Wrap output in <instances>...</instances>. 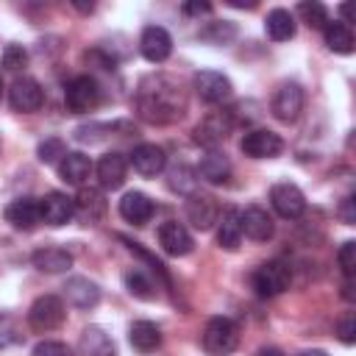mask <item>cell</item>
I'll return each instance as SVG.
<instances>
[{
    "label": "cell",
    "instance_id": "f6af8a7d",
    "mask_svg": "<svg viewBox=\"0 0 356 356\" xmlns=\"http://www.w3.org/2000/svg\"><path fill=\"white\" fill-rule=\"evenodd\" d=\"M256 356H284V350H278V348H261Z\"/></svg>",
    "mask_w": 356,
    "mask_h": 356
},
{
    "label": "cell",
    "instance_id": "4fadbf2b",
    "mask_svg": "<svg viewBox=\"0 0 356 356\" xmlns=\"http://www.w3.org/2000/svg\"><path fill=\"white\" fill-rule=\"evenodd\" d=\"M186 220L197 228V231H209L217 225L220 220V206L211 195H200V192H192L186 197Z\"/></svg>",
    "mask_w": 356,
    "mask_h": 356
},
{
    "label": "cell",
    "instance_id": "7bdbcfd3",
    "mask_svg": "<svg viewBox=\"0 0 356 356\" xmlns=\"http://www.w3.org/2000/svg\"><path fill=\"white\" fill-rule=\"evenodd\" d=\"M342 298H345V300H353V278H348V281L342 284Z\"/></svg>",
    "mask_w": 356,
    "mask_h": 356
},
{
    "label": "cell",
    "instance_id": "ab89813d",
    "mask_svg": "<svg viewBox=\"0 0 356 356\" xmlns=\"http://www.w3.org/2000/svg\"><path fill=\"white\" fill-rule=\"evenodd\" d=\"M14 342H19V334H17L14 323L11 320H0V348H8Z\"/></svg>",
    "mask_w": 356,
    "mask_h": 356
},
{
    "label": "cell",
    "instance_id": "8d00e7d4",
    "mask_svg": "<svg viewBox=\"0 0 356 356\" xmlns=\"http://www.w3.org/2000/svg\"><path fill=\"white\" fill-rule=\"evenodd\" d=\"M337 261H339L345 278H353V273H356V242H353V239L342 242V248H339V253H337Z\"/></svg>",
    "mask_w": 356,
    "mask_h": 356
},
{
    "label": "cell",
    "instance_id": "f1b7e54d",
    "mask_svg": "<svg viewBox=\"0 0 356 356\" xmlns=\"http://www.w3.org/2000/svg\"><path fill=\"white\" fill-rule=\"evenodd\" d=\"M295 17H292V11H286V8H273L270 14H267V19H264V31H267V36L273 39V42H286V39H292L295 36Z\"/></svg>",
    "mask_w": 356,
    "mask_h": 356
},
{
    "label": "cell",
    "instance_id": "4316f807",
    "mask_svg": "<svg viewBox=\"0 0 356 356\" xmlns=\"http://www.w3.org/2000/svg\"><path fill=\"white\" fill-rule=\"evenodd\" d=\"M31 261H33V267L42 270V273H64V270L72 267V253L64 250V248L50 245V248H39V250H33Z\"/></svg>",
    "mask_w": 356,
    "mask_h": 356
},
{
    "label": "cell",
    "instance_id": "f546056e",
    "mask_svg": "<svg viewBox=\"0 0 356 356\" xmlns=\"http://www.w3.org/2000/svg\"><path fill=\"white\" fill-rule=\"evenodd\" d=\"M323 39H325L328 50L342 53V56L353 53V44H356L350 25H342V22H325V28H323Z\"/></svg>",
    "mask_w": 356,
    "mask_h": 356
},
{
    "label": "cell",
    "instance_id": "7a4b0ae2",
    "mask_svg": "<svg viewBox=\"0 0 356 356\" xmlns=\"http://www.w3.org/2000/svg\"><path fill=\"white\" fill-rule=\"evenodd\" d=\"M200 342L209 356H231L239 345V325L231 317H211L203 328Z\"/></svg>",
    "mask_w": 356,
    "mask_h": 356
},
{
    "label": "cell",
    "instance_id": "60d3db41",
    "mask_svg": "<svg viewBox=\"0 0 356 356\" xmlns=\"http://www.w3.org/2000/svg\"><path fill=\"white\" fill-rule=\"evenodd\" d=\"M181 11L189 14V17H200V14H209L211 11V3H184Z\"/></svg>",
    "mask_w": 356,
    "mask_h": 356
},
{
    "label": "cell",
    "instance_id": "52a82bcc",
    "mask_svg": "<svg viewBox=\"0 0 356 356\" xmlns=\"http://www.w3.org/2000/svg\"><path fill=\"white\" fill-rule=\"evenodd\" d=\"M303 89H300V83H295V81H286V83H281L278 89H275V95H273V103H270V111H273V117L278 120V122H295L298 117H300V111H303Z\"/></svg>",
    "mask_w": 356,
    "mask_h": 356
},
{
    "label": "cell",
    "instance_id": "30bf717a",
    "mask_svg": "<svg viewBox=\"0 0 356 356\" xmlns=\"http://www.w3.org/2000/svg\"><path fill=\"white\" fill-rule=\"evenodd\" d=\"M8 103L14 111H22V114H31V111H39L42 103H44V92L39 86L36 78H14V83L8 86Z\"/></svg>",
    "mask_w": 356,
    "mask_h": 356
},
{
    "label": "cell",
    "instance_id": "603a6c76",
    "mask_svg": "<svg viewBox=\"0 0 356 356\" xmlns=\"http://www.w3.org/2000/svg\"><path fill=\"white\" fill-rule=\"evenodd\" d=\"M78 356H117V345L100 325H86L78 339Z\"/></svg>",
    "mask_w": 356,
    "mask_h": 356
},
{
    "label": "cell",
    "instance_id": "7c38bea8",
    "mask_svg": "<svg viewBox=\"0 0 356 356\" xmlns=\"http://www.w3.org/2000/svg\"><path fill=\"white\" fill-rule=\"evenodd\" d=\"M139 53L150 61V64H161L170 58L172 53V36L161 28V25H147L139 36Z\"/></svg>",
    "mask_w": 356,
    "mask_h": 356
},
{
    "label": "cell",
    "instance_id": "5b68a950",
    "mask_svg": "<svg viewBox=\"0 0 356 356\" xmlns=\"http://www.w3.org/2000/svg\"><path fill=\"white\" fill-rule=\"evenodd\" d=\"M100 103V86L92 75H75L64 86V106L72 114H86Z\"/></svg>",
    "mask_w": 356,
    "mask_h": 356
},
{
    "label": "cell",
    "instance_id": "9a60e30c",
    "mask_svg": "<svg viewBox=\"0 0 356 356\" xmlns=\"http://www.w3.org/2000/svg\"><path fill=\"white\" fill-rule=\"evenodd\" d=\"M159 245L167 256H186V253H192L195 239L186 231V225H181L178 220H167L159 225Z\"/></svg>",
    "mask_w": 356,
    "mask_h": 356
},
{
    "label": "cell",
    "instance_id": "b9f144b4",
    "mask_svg": "<svg viewBox=\"0 0 356 356\" xmlns=\"http://www.w3.org/2000/svg\"><path fill=\"white\" fill-rule=\"evenodd\" d=\"M339 214H342V220H345L348 225H353V222H356V211H353V197H345V203H342Z\"/></svg>",
    "mask_w": 356,
    "mask_h": 356
},
{
    "label": "cell",
    "instance_id": "6da1fadb",
    "mask_svg": "<svg viewBox=\"0 0 356 356\" xmlns=\"http://www.w3.org/2000/svg\"><path fill=\"white\" fill-rule=\"evenodd\" d=\"M136 114L150 125H170L184 117L186 95L184 89L167 75H147L134 97Z\"/></svg>",
    "mask_w": 356,
    "mask_h": 356
},
{
    "label": "cell",
    "instance_id": "9c48e42d",
    "mask_svg": "<svg viewBox=\"0 0 356 356\" xmlns=\"http://www.w3.org/2000/svg\"><path fill=\"white\" fill-rule=\"evenodd\" d=\"M239 150L250 159H275L284 150V139L270 128H253L242 136Z\"/></svg>",
    "mask_w": 356,
    "mask_h": 356
},
{
    "label": "cell",
    "instance_id": "44dd1931",
    "mask_svg": "<svg viewBox=\"0 0 356 356\" xmlns=\"http://www.w3.org/2000/svg\"><path fill=\"white\" fill-rule=\"evenodd\" d=\"M153 211H156V206L145 192L134 189V192H125L122 200H120V217L131 225H145L153 217Z\"/></svg>",
    "mask_w": 356,
    "mask_h": 356
},
{
    "label": "cell",
    "instance_id": "ac0fdd59",
    "mask_svg": "<svg viewBox=\"0 0 356 356\" xmlns=\"http://www.w3.org/2000/svg\"><path fill=\"white\" fill-rule=\"evenodd\" d=\"M6 220L17 228V231H33L42 222V211H39V200L36 197H17L6 206Z\"/></svg>",
    "mask_w": 356,
    "mask_h": 356
},
{
    "label": "cell",
    "instance_id": "8fae6325",
    "mask_svg": "<svg viewBox=\"0 0 356 356\" xmlns=\"http://www.w3.org/2000/svg\"><path fill=\"white\" fill-rule=\"evenodd\" d=\"M270 206H273V211H275L278 217H284V220H298V217L303 214V209H306V197H303V192H300L295 184L281 181V184H275V186L270 189Z\"/></svg>",
    "mask_w": 356,
    "mask_h": 356
},
{
    "label": "cell",
    "instance_id": "e0dca14e",
    "mask_svg": "<svg viewBox=\"0 0 356 356\" xmlns=\"http://www.w3.org/2000/svg\"><path fill=\"white\" fill-rule=\"evenodd\" d=\"M95 172H97V181L103 189H120L128 175V159L122 153L111 150V153L100 156V161L95 164Z\"/></svg>",
    "mask_w": 356,
    "mask_h": 356
},
{
    "label": "cell",
    "instance_id": "3957f363",
    "mask_svg": "<svg viewBox=\"0 0 356 356\" xmlns=\"http://www.w3.org/2000/svg\"><path fill=\"white\" fill-rule=\"evenodd\" d=\"M250 284H253V289H256L259 298H275V295H281V292L289 289V284H292V267L284 259H270V261H264V264L256 267Z\"/></svg>",
    "mask_w": 356,
    "mask_h": 356
},
{
    "label": "cell",
    "instance_id": "2e32d148",
    "mask_svg": "<svg viewBox=\"0 0 356 356\" xmlns=\"http://www.w3.org/2000/svg\"><path fill=\"white\" fill-rule=\"evenodd\" d=\"M164 164H167V153H164V147H159V145H153V142H142V145H136V147L131 150V167H134L142 178L159 175V172L164 170Z\"/></svg>",
    "mask_w": 356,
    "mask_h": 356
},
{
    "label": "cell",
    "instance_id": "484cf974",
    "mask_svg": "<svg viewBox=\"0 0 356 356\" xmlns=\"http://www.w3.org/2000/svg\"><path fill=\"white\" fill-rule=\"evenodd\" d=\"M72 203H75V214L89 225V222H97L103 214H106V200H103V192L100 189H81L78 192V197H72Z\"/></svg>",
    "mask_w": 356,
    "mask_h": 356
},
{
    "label": "cell",
    "instance_id": "277c9868",
    "mask_svg": "<svg viewBox=\"0 0 356 356\" xmlns=\"http://www.w3.org/2000/svg\"><path fill=\"white\" fill-rule=\"evenodd\" d=\"M67 317V306L58 295H42L31 303L28 309V325L39 334H47V331H56Z\"/></svg>",
    "mask_w": 356,
    "mask_h": 356
},
{
    "label": "cell",
    "instance_id": "e575fe53",
    "mask_svg": "<svg viewBox=\"0 0 356 356\" xmlns=\"http://www.w3.org/2000/svg\"><path fill=\"white\" fill-rule=\"evenodd\" d=\"M64 153H67V147L58 136H50L44 142H39V147H36V156H39L42 164H58L64 159Z\"/></svg>",
    "mask_w": 356,
    "mask_h": 356
},
{
    "label": "cell",
    "instance_id": "5bb4252c",
    "mask_svg": "<svg viewBox=\"0 0 356 356\" xmlns=\"http://www.w3.org/2000/svg\"><path fill=\"white\" fill-rule=\"evenodd\" d=\"M39 211H42V222L58 228L75 217V203L64 192H47L44 197H39Z\"/></svg>",
    "mask_w": 356,
    "mask_h": 356
},
{
    "label": "cell",
    "instance_id": "f35d334b",
    "mask_svg": "<svg viewBox=\"0 0 356 356\" xmlns=\"http://www.w3.org/2000/svg\"><path fill=\"white\" fill-rule=\"evenodd\" d=\"M337 337H339V342H345V345H353V342H356V317H353V314H348V317H342V320L337 323Z\"/></svg>",
    "mask_w": 356,
    "mask_h": 356
},
{
    "label": "cell",
    "instance_id": "bcb514c9",
    "mask_svg": "<svg viewBox=\"0 0 356 356\" xmlns=\"http://www.w3.org/2000/svg\"><path fill=\"white\" fill-rule=\"evenodd\" d=\"M72 6H75L78 11H83V14H89V11H95V3H89V6H86V3H78V0H75Z\"/></svg>",
    "mask_w": 356,
    "mask_h": 356
},
{
    "label": "cell",
    "instance_id": "836d02e7",
    "mask_svg": "<svg viewBox=\"0 0 356 356\" xmlns=\"http://www.w3.org/2000/svg\"><path fill=\"white\" fill-rule=\"evenodd\" d=\"M197 172L195 170H189V167H172L170 170V189H175V192H181V195H192L195 192V184H197V178H195Z\"/></svg>",
    "mask_w": 356,
    "mask_h": 356
},
{
    "label": "cell",
    "instance_id": "1f68e13d",
    "mask_svg": "<svg viewBox=\"0 0 356 356\" xmlns=\"http://www.w3.org/2000/svg\"><path fill=\"white\" fill-rule=\"evenodd\" d=\"M234 36H236V25L228 19H217V22H209L206 28H200V39H206L211 44H228Z\"/></svg>",
    "mask_w": 356,
    "mask_h": 356
},
{
    "label": "cell",
    "instance_id": "cb8c5ba5",
    "mask_svg": "<svg viewBox=\"0 0 356 356\" xmlns=\"http://www.w3.org/2000/svg\"><path fill=\"white\" fill-rule=\"evenodd\" d=\"M195 172H197V178H203V181L220 186V184H228V178H231V161H228V156L220 153V150H206Z\"/></svg>",
    "mask_w": 356,
    "mask_h": 356
},
{
    "label": "cell",
    "instance_id": "d4e9b609",
    "mask_svg": "<svg viewBox=\"0 0 356 356\" xmlns=\"http://www.w3.org/2000/svg\"><path fill=\"white\" fill-rule=\"evenodd\" d=\"M242 242V211L225 209L217 220V245L225 250H236Z\"/></svg>",
    "mask_w": 356,
    "mask_h": 356
},
{
    "label": "cell",
    "instance_id": "8992f818",
    "mask_svg": "<svg viewBox=\"0 0 356 356\" xmlns=\"http://www.w3.org/2000/svg\"><path fill=\"white\" fill-rule=\"evenodd\" d=\"M234 128V120H231V111H211L206 114L197 125H195V142L203 145L206 150H217V145L225 142V136L231 134Z\"/></svg>",
    "mask_w": 356,
    "mask_h": 356
},
{
    "label": "cell",
    "instance_id": "ffe728a7",
    "mask_svg": "<svg viewBox=\"0 0 356 356\" xmlns=\"http://www.w3.org/2000/svg\"><path fill=\"white\" fill-rule=\"evenodd\" d=\"M64 298H67V303L75 306V309H92V306H97V300H100V286H97L95 281L83 278V275H72V278H67V284H64Z\"/></svg>",
    "mask_w": 356,
    "mask_h": 356
},
{
    "label": "cell",
    "instance_id": "83f0119b",
    "mask_svg": "<svg viewBox=\"0 0 356 356\" xmlns=\"http://www.w3.org/2000/svg\"><path fill=\"white\" fill-rule=\"evenodd\" d=\"M128 342L139 350V353H153L156 348H161V328L150 320H136L128 328Z\"/></svg>",
    "mask_w": 356,
    "mask_h": 356
},
{
    "label": "cell",
    "instance_id": "ba28073f",
    "mask_svg": "<svg viewBox=\"0 0 356 356\" xmlns=\"http://www.w3.org/2000/svg\"><path fill=\"white\" fill-rule=\"evenodd\" d=\"M192 86H195V95L203 100V103H222L231 97L234 86H231V78L217 72V70H200L195 72L192 78Z\"/></svg>",
    "mask_w": 356,
    "mask_h": 356
},
{
    "label": "cell",
    "instance_id": "c3c4849f",
    "mask_svg": "<svg viewBox=\"0 0 356 356\" xmlns=\"http://www.w3.org/2000/svg\"><path fill=\"white\" fill-rule=\"evenodd\" d=\"M3 92H6V86H3V75H0V100H3Z\"/></svg>",
    "mask_w": 356,
    "mask_h": 356
},
{
    "label": "cell",
    "instance_id": "ee69618b",
    "mask_svg": "<svg viewBox=\"0 0 356 356\" xmlns=\"http://www.w3.org/2000/svg\"><path fill=\"white\" fill-rule=\"evenodd\" d=\"M339 14H342V25H348V22H350V6L342 3V6H339Z\"/></svg>",
    "mask_w": 356,
    "mask_h": 356
},
{
    "label": "cell",
    "instance_id": "d590c367",
    "mask_svg": "<svg viewBox=\"0 0 356 356\" xmlns=\"http://www.w3.org/2000/svg\"><path fill=\"white\" fill-rule=\"evenodd\" d=\"M25 64H28V50H25L22 44H8V47L3 50V67H6V70L17 72V70H22Z\"/></svg>",
    "mask_w": 356,
    "mask_h": 356
},
{
    "label": "cell",
    "instance_id": "7dc6e473",
    "mask_svg": "<svg viewBox=\"0 0 356 356\" xmlns=\"http://www.w3.org/2000/svg\"><path fill=\"white\" fill-rule=\"evenodd\" d=\"M300 356H328V353L325 350H303Z\"/></svg>",
    "mask_w": 356,
    "mask_h": 356
},
{
    "label": "cell",
    "instance_id": "d6986e66",
    "mask_svg": "<svg viewBox=\"0 0 356 356\" xmlns=\"http://www.w3.org/2000/svg\"><path fill=\"white\" fill-rule=\"evenodd\" d=\"M92 170H95L92 159L86 153H81V150H67L64 159L58 161L61 181L64 184H72V186H83V181L92 175Z\"/></svg>",
    "mask_w": 356,
    "mask_h": 356
},
{
    "label": "cell",
    "instance_id": "74e56055",
    "mask_svg": "<svg viewBox=\"0 0 356 356\" xmlns=\"http://www.w3.org/2000/svg\"><path fill=\"white\" fill-rule=\"evenodd\" d=\"M33 356H72L70 348L58 339H42L36 348H33Z\"/></svg>",
    "mask_w": 356,
    "mask_h": 356
},
{
    "label": "cell",
    "instance_id": "7402d4cb",
    "mask_svg": "<svg viewBox=\"0 0 356 356\" xmlns=\"http://www.w3.org/2000/svg\"><path fill=\"white\" fill-rule=\"evenodd\" d=\"M275 225H273V217L267 214V209L261 206H248L242 211V236L253 239V242H267L273 236Z\"/></svg>",
    "mask_w": 356,
    "mask_h": 356
},
{
    "label": "cell",
    "instance_id": "d6a6232c",
    "mask_svg": "<svg viewBox=\"0 0 356 356\" xmlns=\"http://www.w3.org/2000/svg\"><path fill=\"white\" fill-rule=\"evenodd\" d=\"M298 17H300L309 28H325V22H328V11H325V6L317 3V0H303V3L298 6Z\"/></svg>",
    "mask_w": 356,
    "mask_h": 356
},
{
    "label": "cell",
    "instance_id": "4dcf8cb0",
    "mask_svg": "<svg viewBox=\"0 0 356 356\" xmlns=\"http://www.w3.org/2000/svg\"><path fill=\"white\" fill-rule=\"evenodd\" d=\"M122 281H125V286H128V292H131L134 298H139V300H153V298H156V281H153L145 270L134 267V270H128V273L122 275Z\"/></svg>",
    "mask_w": 356,
    "mask_h": 356
}]
</instances>
